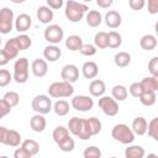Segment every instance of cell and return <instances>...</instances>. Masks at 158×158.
Wrapping results in <instances>:
<instances>
[{"label":"cell","mask_w":158,"mask_h":158,"mask_svg":"<svg viewBox=\"0 0 158 158\" xmlns=\"http://www.w3.org/2000/svg\"><path fill=\"white\" fill-rule=\"evenodd\" d=\"M88 11H89V6L86 4L78 2L74 0H67L65 1L64 15L70 22H79Z\"/></svg>","instance_id":"6da1fadb"},{"label":"cell","mask_w":158,"mask_h":158,"mask_svg":"<svg viewBox=\"0 0 158 158\" xmlns=\"http://www.w3.org/2000/svg\"><path fill=\"white\" fill-rule=\"evenodd\" d=\"M48 95L51 98L56 99H62V98H69L74 94V86L72 83L60 80V81H54L48 86Z\"/></svg>","instance_id":"7a4b0ae2"},{"label":"cell","mask_w":158,"mask_h":158,"mask_svg":"<svg viewBox=\"0 0 158 158\" xmlns=\"http://www.w3.org/2000/svg\"><path fill=\"white\" fill-rule=\"evenodd\" d=\"M111 136L115 141L122 143V144H131L135 141V133L131 127H128L126 123H117L111 130Z\"/></svg>","instance_id":"3957f363"},{"label":"cell","mask_w":158,"mask_h":158,"mask_svg":"<svg viewBox=\"0 0 158 158\" xmlns=\"http://www.w3.org/2000/svg\"><path fill=\"white\" fill-rule=\"evenodd\" d=\"M67 128H68V131H69L72 135L79 137V138L83 139V141L89 139V138L91 137L90 133H89V131H88V128H86L85 118H80V117H77V116L69 118V121H68V127H67Z\"/></svg>","instance_id":"277c9868"},{"label":"cell","mask_w":158,"mask_h":158,"mask_svg":"<svg viewBox=\"0 0 158 158\" xmlns=\"http://www.w3.org/2000/svg\"><path fill=\"white\" fill-rule=\"evenodd\" d=\"M28 68H30V63H28V59L27 58L21 57L19 59H16V62L14 64L12 79L17 84L26 83L28 80Z\"/></svg>","instance_id":"5b68a950"},{"label":"cell","mask_w":158,"mask_h":158,"mask_svg":"<svg viewBox=\"0 0 158 158\" xmlns=\"http://www.w3.org/2000/svg\"><path fill=\"white\" fill-rule=\"evenodd\" d=\"M31 107L36 114H49L52 110V100L48 95H36L31 101Z\"/></svg>","instance_id":"8992f818"},{"label":"cell","mask_w":158,"mask_h":158,"mask_svg":"<svg viewBox=\"0 0 158 158\" xmlns=\"http://www.w3.org/2000/svg\"><path fill=\"white\" fill-rule=\"evenodd\" d=\"M14 11L10 7H2L0 9V33L7 35L14 28Z\"/></svg>","instance_id":"52a82bcc"},{"label":"cell","mask_w":158,"mask_h":158,"mask_svg":"<svg viewBox=\"0 0 158 158\" xmlns=\"http://www.w3.org/2000/svg\"><path fill=\"white\" fill-rule=\"evenodd\" d=\"M99 107L106 116H116L118 114V101H116L112 96H100L98 101Z\"/></svg>","instance_id":"ba28073f"},{"label":"cell","mask_w":158,"mask_h":158,"mask_svg":"<svg viewBox=\"0 0 158 158\" xmlns=\"http://www.w3.org/2000/svg\"><path fill=\"white\" fill-rule=\"evenodd\" d=\"M43 36H44V40L49 44H58L64 37V31L59 25L52 23L46 27Z\"/></svg>","instance_id":"9c48e42d"},{"label":"cell","mask_w":158,"mask_h":158,"mask_svg":"<svg viewBox=\"0 0 158 158\" xmlns=\"http://www.w3.org/2000/svg\"><path fill=\"white\" fill-rule=\"evenodd\" d=\"M70 105L74 110L77 111H81V112H86V111H90L94 106V100L91 96H88V95H75L72 101H70Z\"/></svg>","instance_id":"30bf717a"},{"label":"cell","mask_w":158,"mask_h":158,"mask_svg":"<svg viewBox=\"0 0 158 158\" xmlns=\"http://www.w3.org/2000/svg\"><path fill=\"white\" fill-rule=\"evenodd\" d=\"M60 78L68 83H75L79 79V68L75 64H65L60 70Z\"/></svg>","instance_id":"8fae6325"},{"label":"cell","mask_w":158,"mask_h":158,"mask_svg":"<svg viewBox=\"0 0 158 158\" xmlns=\"http://www.w3.org/2000/svg\"><path fill=\"white\" fill-rule=\"evenodd\" d=\"M31 25H32V19L28 14H20L14 21V26L16 31H19L20 33H25L26 31H28Z\"/></svg>","instance_id":"7c38bea8"},{"label":"cell","mask_w":158,"mask_h":158,"mask_svg":"<svg viewBox=\"0 0 158 158\" xmlns=\"http://www.w3.org/2000/svg\"><path fill=\"white\" fill-rule=\"evenodd\" d=\"M102 20L105 21L106 26L110 27V28H117V27H120L121 23H122V16H121V14H120L118 11H116V10H110V11H107V12L105 14V16H104Z\"/></svg>","instance_id":"4fadbf2b"},{"label":"cell","mask_w":158,"mask_h":158,"mask_svg":"<svg viewBox=\"0 0 158 158\" xmlns=\"http://www.w3.org/2000/svg\"><path fill=\"white\" fill-rule=\"evenodd\" d=\"M31 70H32V74L37 78H43L47 72H48V64H47V60L46 59H42V58H37L32 62L31 64Z\"/></svg>","instance_id":"5bb4252c"},{"label":"cell","mask_w":158,"mask_h":158,"mask_svg":"<svg viewBox=\"0 0 158 158\" xmlns=\"http://www.w3.org/2000/svg\"><path fill=\"white\" fill-rule=\"evenodd\" d=\"M36 16H37V20L41 23L49 25V22H52L53 17H54V14H53V10L51 7H48L47 5H43V6H40L37 9Z\"/></svg>","instance_id":"9a60e30c"},{"label":"cell","mask_w":158,"mask_h":158,"mask_svg":"<svg viewBox=\"0 0 158 158\" xmlns=\"http://www.w3.org/2000/svg\"><path fill=\"white\" fill-rule=\"evenodd\" d=\"M62 51L57 44H48L43 49V58L47 62H56L60 58Z\"/></svg>","instance_id":"2e32d148"},{"label":"cell","mask_w":158,"mask_h":158,"mask_svg":"<svg viewBox=\"0 0 158 158\" xmlns=\"http://www.w3.org/2000/svg\"><path fill=\"white\" fill-rule=\"evenodd\" d=\"M106 91V85L101 79H93L89 84V93L94 98H100L105 94Z\"/></svg>","instance_id":"e0dca14e"},{"label":"cell","mask_w":158,"mask_h":158,"mask_svg":"<svg viewBox=\"0 0 158 158\" xmlns=\"http://www.w3.org/2000/svg\"><path fill=\"white\" fill-rule=\"evenodd\" d=\"M21 142H22L21 135L15 130H9L7 128L6 135L4 137V141H2V144L9 146V147H19L21 144Z\"/></svg>","instance_id":"ac0fdd59"},{"label":"cell","mask_w":158,"mask_h":158,"mask_svg":"<svg viewBox=\"0 0 158 158\" xmlns=\"http://www.w3.org/2000/svg\"><path fill=\"white\" fill-rule=\"evenodd\" d=\"M81 74L86 79H94L99 74V67L95 62L88 60L81 65Z\"/></svg>","instance_id":"d6986e66"},{"label":"cell","mask_w":158,"mask_h":158,"mask_svg":"<svg viewBox=\"0 0 158 158\" xmlns=\"http://www.w3.org/2000/svg\"><path fill=\"white\" fill-rule=\"evenodd\" d=\"M46 126H47V121L42 114H36L30 120V127L33 132H38V133L43 132L46 130Z\"/></svg>","instance_id":"ffe728a7"},{"label":"cell","mask_w":158,"mask_h":158,"mask_svg":"<svg viewBox=\"0 0 158 158\" xmlns=\"http://www.w3.org/2000/svg\"><path fill=\"white\" fill-rule=\"evenodd\" d=\"M147 120L142 116H137L133 121H132V131L135 135H138V136H143L147 133Z\"/></svg>","instance_id":"44dd1931"},{"label":"cell","mask_w":158,"mask_h":158,"mask_svg":"<svg viewBox=\"0 0 158 158\" xmlns=\"http://www.w3.org/2000/svg\"><path fill=\"white\" fill-rule=\"evenodd\" d=\"M85 20L90 27H99L102 22V15L99 10H90L86 12Z\"/></svg>","instance_id":"7402d4cb"},{"label":"cell","mask_w":158,"mask_h":158,"mask_svg":"<svg viewBox=\"0 0 158 158\" xmlns=\"http://www.w3.org/2000/svg\"><path fill=\"white\" fill-rule=\"evenodd\" d=\"M157 38L154 35H151V33H147V35H143L139 40V46L144 51H152L157 47Z\"/></svg>","instance_id":"603a6c76"},{"label":"cell","mask_w":158,"mask_h":158,"mask_svg":"<svg viewBox=\"0 0 158 158\" xmlns=\"http://www.w3.org/2000/svg\"><path fill=\"white\" fill-rule=\"evenodd\" d=\"M143 91H154L157 93L158 90V77H146L139 81Z\"/></svg>","instance_id":"cb8c5ba5"},{"label":"cell","mask_w":158,"mask_h":158,"mask_svg":"<svg viewBox=\"0 0 158 158\" xmlns=\"http://www.w3.org/2000/svg\"><path fill=\"white\" fill-rule=\"evenodd\" d=\"M85 123H86V128L90 133V136H95L98 133H100L101 131V121L96 117H89V118H85Z\"/></svg>","instance_id":"d4e9b609"},{"label":"cell","mask_w":158,"mask_h":158,"mask_svg":"<svg viewBox=\"0 0 158 158\" xmlns=\"http://www.w3.org/2000/svg\"><path fill=\"white\" fill-rule=\"evenodd\" d=\"M81 44H83V40H81V37L78 36V35H70V36H68L67 40H65V47H67L69 51H72V52L79 51L80 47H81Z\"/></svg>","instance_id":"484cf974"},{"label":"cell","mask_w":158,"mask_h":158,"mask_svg":"<svg viewBox=\"0 0 158 158\" xmlns=\"http://www.w3.org/2000/svg\"><path fill=\"white\" fill-rule=\"evenodd\" d=\"M114 63L118 68H125L131 63V54L128 52H118L114 57Z\"/></svg>","instance_id":"4316f807"},{"label":"cell","mask_w":158,"mask_h":158,"mask_svg":"<svg viewBox=\"0 0 158 158\" xmlns=\"http://www.w3.org/2000/svg\"><path fill=\"white\" fill-rule=\"evenodd\" d=\"M127 95H128V91H127V88L125 85L117 84V85H114L112 89H111V96L116 101H123V100H126Z\"/></svg>","instance_id":"83f0119b"},{"label":"cell","mask_w":158,"mask_h":158,"mask_svg":"<svg viewBox=\"0 0 158 158\" xmlns=\"http://www.w3.org/2000/svg\"><path fill=\"white\" fill-rule=\"evenodd\" d=\"M14 41H15V43H16V46L19 47L20 51H25V49L30 48L31 44H32L31 37H30L28 35H26V33H20L19 36L14 37Z\"/></svg>","instance_id":"f1b7e54d"},{"label":"cell","mask_w":158,"mask_h":158,"mask_svg":"<svg viewBox=\"0 0 158 158\" xmlns=\"http://www.w3.org/2000/svg\"><path fill=\"white\" fill-rule=\"evenodd\" d=\"M125 157L126 158H143L144 157V149L143 147L138 144L128 146L125 149Z\"/></svg>","instance_id":"f546056e"},{"label":"cell","mask_w":158,"mask_h":158,"mask_svg":"<svg viewBox=\"0 0 158 158\" xmlns=\"http://www.w3.org/2000/svg\"><path fill=\"white\" fill-rule=\"evenodd\" d=\"M52 110L54 111L56 115L58 116H65L69 114V110H70V106H69V102L65 101V100H58L54 102Z\"/></svg>","instance_id":"4dcf8cb0"},{"label":"cell","mask_w":158,"mask_h":158,"mask_svg":"<svg viewBox=\"0 0 158 158\" xmlns=\"http://www.w3.org/2000/svg\"><path fill=\"white\" fill-rule=\"evenodd\" d=\"M67 137H69V131H68V128L67 127H64V126H57L54 130H53V132H52V138H53V141L58 144L59 142H62L63 139H65Z\"/></svg>","instance_id":"1f68e13d"},{"label":"cell","mask_w":158,"mask_h":158,"mask_svg":"<svg viewBox=\"0 0 158 158\" xmlns=\"http://www.w3.org/2000/svg\"><path fill=\"white\" fill-rule=\"evenodd\" d=\"M4 51H5V53L7 54L9 59L16 58V57L19 56V52H20V49H19V47L16 46L14 38L6 41V43H5V46H4Z\"/></svg>","instance_id":"d6a6232c"},{"label":"cell","mask_w":158,"mask_h":158,"mask_svg":"<svg viewBox=\"0 0 158 158\" xmlns=\"http://www.w3.org/2000/svg\"><path fill=\"white\" fill-rule=\"evenodd\" d=\"M139 101L142 105L144 106H153L157 101V94L154 91H143L139 96H138Z\"/></svg>","instance_id":"836d02e7"},{"label":"cell","mask_w":158,"mask_h":158,"mask_svg":"<svg viewBox=\"0 0 158 158\" xmlns=\"http://www.w3.org/2000/svg\"><path fill=\"white\" fill-rule=\"evenodd\" d=\"M122 44V37L116 31H110L107 33V47L110 48H118Z\"/></svg>","instance_id":"e575fe53"},{"label":"cell","mask_w":158,"mask_h":158,"mask_svg":"<svg viewBox=\"0 0 158 158\" xmlns=\"http://www.w3.org/2000/svg\"><path fill=\"white\" fill-rule=\"evenodd\" d=\"M21 147L25 148L32 157L36 156L40 152V144L35 139H25V141H22L21 142Z\"/></svg>","instance_id":"d590c367"},{"label":"cell","mask_w":158,"mask_h":158,"mask_svg":"<svg viewBox=\"0 0 158 158\" xmlns=\"http://www.w3.org/2000/svg\"><path fill=\"white\" fill-rule=\"evenodd\" d=\"M94 46L100 49L107 48V32H104V31L98 32L94 37Z\"/></svg>","instance_id":"8d00e7d4"},{"label":"cell","mask_w":158,"mask_h":158,"mask_svg":"<svg viewBox=\"0 0 158 158\" xmlns=\"http://www.w3.org/2000/svg\"><path fill=\"white\" fill-rule=\"evenodd\" d=\"M147 132L149 137H152L154 141H158V117H153L147 123Z\"/></svg>","instance_id":"74e56055"},{"label":"cell","mask_w":158,"mask_h":158,"mask_svg":"<svg viewBox=\"0 0 158 158\" xmlns=\"http://www.w3.org/2000/svg\"><path fill=\"white\" fill-rule=\"evenodd\" d=\"M2 99H4L11 107L17 106L19 102H20V95H19V93H16V91H7V93H5V95H4Z\"/></svg>","instance_id":"f35d334b"},{"label":"cell","mask_w":158,"mask_h":158,"mask_svg":"<svg viewBox=\"0 0 158 158\" xmlns=\"http://www.w3.org/2000/svg\"><path fill=\"white\" fill-rule=\"evenodd\" d=\"M57 146L59 147V149H60L62 152H72V151L74 149V147H75V142H74V139L69 136V137H67L65 139H63L62 142H59Z\"/></svg>","instance_id":"ab89813d"},{"label":"cell","mask_w":158,"mask_h":158,"mask_svg":"<svg viewBox=\"0 0 158 158\" xmlns=\"http://www.w3.org/2000/svg\"><path fill=\"white\" fill-rule=\"evenodd\" d=\"M83 157L84 158H100L101 157V151L96 146H89L84 149Z\"/></svg>","instance_id":"60d3db41"},{"label":"cell","mask_w":158,"mask_h":158,"mask_svg":"<svg viewBox=\"0 0 158 158\" xmlns=\"http://www.w3.org/2000/svg\"><path fill=\"white\" fill-rule=\"evenodd\" d=\"M96 51H98L96 47L94 44H90V43H83L81 47H80V49H79V52L83 56H85V57H93V56H95L96 54Z\"/></svg>","instance_id":"b9f144b4"},{"label":"cell","mask_w":158,"mask_h":158,"mask_svg":"<svg viewBox=\"0 0 158 158\" xmlns=\"http://www.w3.org/2000/svg\"><path fill=\"white\" fill-rule=\"evenodd\" d=\"M12 80V75L7 69H0V88L7 86Z\"/></svg>","instance_id":"7bdbcfd3"},{"label":"cell","mask_w":158,"mask_h":158,"mask_svg":"<svg viewBox=\"0 0 158 158\" xmlns=\"http://www.w3.org/2000/svg\"><path fill=\"white\" fill-rule=\"evenodd\" d=\"M128 91H130V94H131L133 98H138V96L143 93V89H142L139 81H136V83H132V84L130 85Z\"/></svg>","instance_id":"ee69618b"},{"label":"cell","mask_w":158,"mask_h":158,"mask_svg":"<svg viewBox=\"0 0 158 158\" xmlns=\"http://www.w3.org/2000/svg\"><path fill=\"white\" fill-rule=\"evenodd\" d=\"M148 72L153 77H158V57H153L148 63Z\"/></svg>","instance_id":"f6af8a7d"},{"label":"cell","mask_w":158,"mask_h":158,"mask_svg":"<svg viewBox=\"0 0 158 158\" xmlns=\"http://www.w3.org/2000/svg\"><path fill=\"white\" fill-rule=\"evenodd\" d=\"M11 109H12V107H11L4 99H0V120L4 118L6 115H9L10 111H11Z\"/></svg>","instance_id":"bcb514c9"},{"label":"cell","mask_w":158,"mask_h":158,"mask_svg":"<svg viewBox=\"0 0 158 158\" xmlns=\"http://www.w3.org/2000/svg\"><path fill=\"white\" fill-rule=\"evenodd\" d=\"M128 6L135 11H139L146 6V0H128Z\"/></svg>","instance_id":"7dc6e473"},{"label":"cell","mask_w":158,"mask_h":158,"mask_svg":"<svg viewBox=\"0 0 158 158\" xmlns=\"http://www.w3.org/2000/svg\"><path fill=\"white\" fill-rule=\"evenodd\" d=\"M147 7H148V12L151 15L158 14V0H148Z\"/></svg>","instance_id":"c3c4849f"},{"label":"cell","mask_w":158,"mask_h":158,"mask_svg":"<svg viewBox=\"0 0 158 158\" xmlns=\"http://www.w3.org/2000/svg\"><path fill=\"white\" fill-rule=\"evenodd\" d=\"M14 157L15 158H31L32 156L25 148L20 147V148H16V151L14 152Z\"/></svg>","instance_id":"681fc988"},{"label":"cell","mask_w":158,"mask_h":158,"mask_svg":"<svg viewBox=\"0 0 158 158\" xmlns=\"http://www.w3.org/2000/svg\"><path fill=\"white\" fill-rule=\"evenodd\" d=\"M46 2H47V6L51 7L52 10H58L63 6L64 0H46Z\"/></svg>","instance_id":"f907efd6"},{"label":"cell","mask_w":158,"mask_h":158,"mask_svg":"<svg viewBox=\"0 0 158 158\" xmlns=\"http://www.w3.org/2000/svg\"><path fill=\"white\" fill-rule=\"evenodd\" d=\"M114 4V0H96V5L100 9H109Z\"/></svg>","instance_id":"816d5d0a"},{"label":"cell","mask_w":158,"mask_h":158,"mask_svg":"<svg viewBox=\"0 0 158 158\" xmlns=\"http://www.w3.org/2000/svg\"><path fill=\"white\" fill-rule=\"evenodd\" d=\"M9 62H10V59H9L7 54L5 53V51L4 49H0V67L6 65Z\"/></svg>","instance_id":"f5cc1de1"},{"label":"cell","mask_w":158,"mask_h":158,"mask_svg":"<svg viewBox=\"0 0 158 158\" xmlns=\"http://www.w3.org/2000/svg\"><path fill=\"white\" fill-rule=\"evenodd\" d=\"M6 131H7V128H6L5 126H0V143H2L4 137H5V135H6Z\"/></svg>","instance_id":"db71d44e"},{"label":"cell","mask_w":158,"mask_h":158,"mask_svg":"<svg viewBox=\"0 0 158 158\" xmlns=\"http://www.w3.org/2000/svg\"><path fill=\"white\" fill-rule=\"evenodd\" d=\"M11 2H14V4H23L26 0H10Z\"/></svg>","instance_id":"11a10c76"},{"label":"cell","mask_w":158,"mask_h":158,"mask_svg":"<svg viewBox=\"0 0 158 158\" xmlns=\"http://www.w3.org/2000/svg\"><path fill=\"white\" fill-rule=\"evenodd\" d=\"M83 1H85V2H90L91 0H83Z\"/></svg>","instance_id":"9f6ffc18"},{"label":"cell","mask_w":158,"mask_h":158,"mask_svg":"<svg viewBox=\"0 0 158 158\" xmlns=\"http://www.w3.org/2000/svg\"><path fill=\"white\" fill-rule=\"evenodd\" d=\"M0 46H1V36H0Z\"/></svg>","instance_id":"6f0895ef"}]
</instances>
